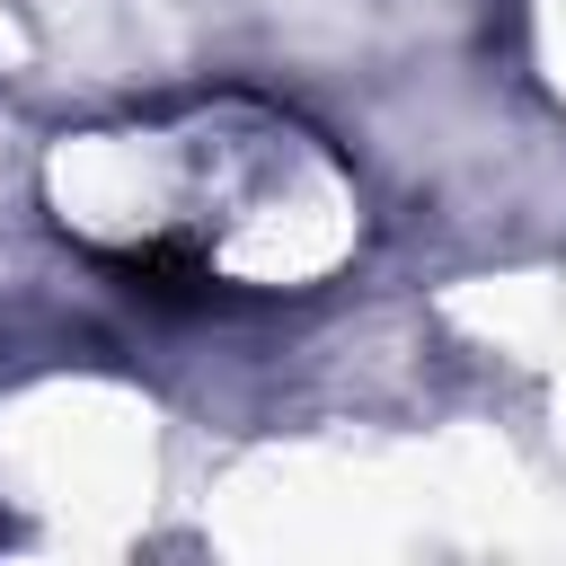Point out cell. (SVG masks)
<instances>
[{
  "mask_svg": "<svg viewBox=\"0 0 566 566\" xmlns=\"http://www.w3.org/2000/svg\"><path fill=\"white\" fill-rule=\"evenodd\" d=\"M44 203L80 256L159 310H203L221 292H318L363 239V195L336 150L248 97L62 133L44 159Z\"/></svg>",
  "mask_w": 566,
  "mask_h": 566,
  "instance_id": "1",
  "label": "cell"
}]
</instances>
